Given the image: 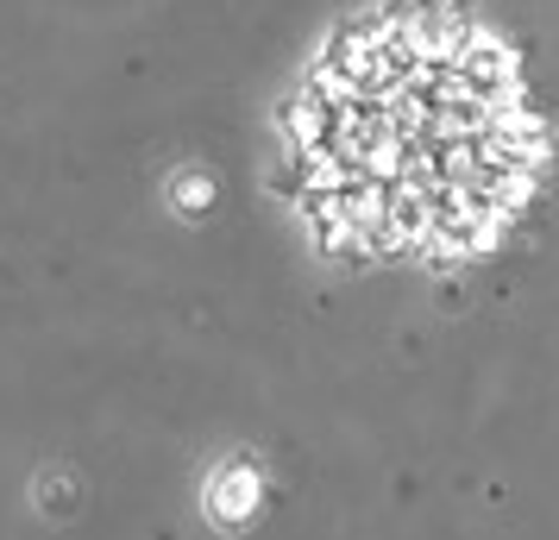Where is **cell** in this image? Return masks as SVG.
I'll return each mask as SVG.
<instances>
[{
	"label": "cell",
	"instance_id": "6da1fadb",
	"mask_svg": "<svg viewBox=\"0 0 559 540\" xmlns=\"http://www.w3.org/2000/svg\"><path fill=\"white\" fill-rule=\"evenodd\" d=\"M296 182L333 245L453 264L522 214L540 170V127L522 76L459 13H383L346 32L308 76Z\"/></svg>",
	"mask_w": 559,
	"mask_h": 540
}]
</instances>
